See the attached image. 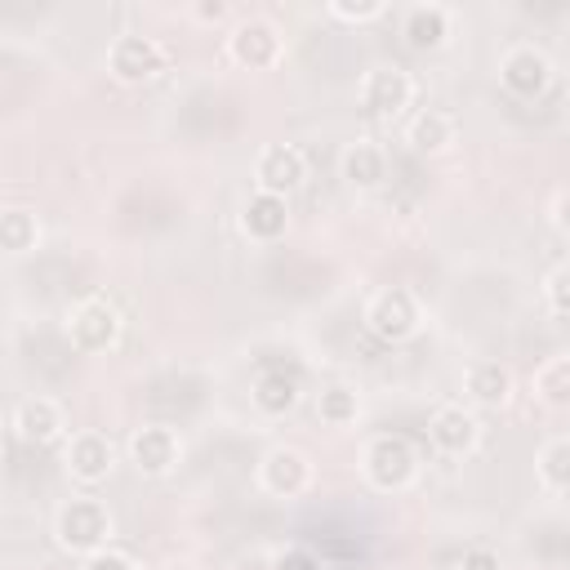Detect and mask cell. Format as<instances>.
I'll return each mask as SVG.
<instances>
[{"label":"cell","mask_w":570,"mask_h":570,"mask_svg":"<svg viewBox=\"0 0 570 570\" xmlns=\"http://www.w3.org/2000/svg\"><path fill=\"white\" fill-rule=\"evenodd\" d=\"M111 530H116V521H111L107 503L102 499H89V494L62 503L58 508V521H53L58 543L67 552H76V557H94V552L111 548Z\"/></svg>","instance_id":"1"},{"label":"cell","mask_w":570,"mask_h":570,"mask_svg":"<svg viewBox=\"0 0 570 570\" xmlns=\"http://www.w3.org/2000/svg\"><path fill=\"white\" fill-rule=\"evenodd\" d=\"M361 468H365V481H370L374 490L396 494V490H405V485L419 476V454H414V445H410L405 436L383 432V436H374V441L365 445Z\"/></svg>","instance_id":"2"},{"label":"cell","mask_w":570,"mask_h":570,"mask_svg":"<svg viewBox=\"0 0 570 570\" xmlns=\"http://www.w3.org/2000/svg\"><path fill=\"white\" fill-rule=\"evenodd\" d=\"M120 330H125L120 307H116L111 298H102V294L80 298V303L71 307V316H67V338H71L80 352H107V347H116Z\"/></svg>","instance_id":"3"},{"label":"cell","mask_w":570,"mask_h":570,"mask_svg":"<svg viewBox=\"0 0 570 570\" xmlns=\"http://www.w3.org/2000/svg\"><path fill=\"white\" fill-rule=\"evenodd\" d=\"M169 67V49L151 36H116L107 49V71L120 85H147Z\"/></svg>","instance_id":"4"},{"label":"cell","mask_w":570,"mask_h":570,"mask_svg":"<svg viewBox=\"0 0 570 570\" xmlns=\"http://www.w3.org/2000/svg\"><path fill=\"white\" fill-rule=\"evenodd\" d=\"M419 303H414V294L410 289H401V285H387V289H379L370 303H365V325H370V334H379L383 343H405L414 330H419Z\"/></svg>","instance_id":"5"},{"label":"cell","mask_w":570,"mask_h":570,"mask_svg":"<svg viewBox=\"0 0 570 570\" xmlns=\"http://www.w3.org/2000/svg\"><path fill=\"white\" fill-rule=\"evenodd\" d=\"M62 459H67L71 481H80V485H98V481H107L111 468H116V445H111L107 432L80 428V432H67V441H62Z\"/></svg>","instance_id":"6"},{"label":"cell","mask_w":570,"mask_h":570,"mask_svg":"<svg viewBox=\"0 0 570 570\" xmlns=\"http://www.w3.org/2000/svg\"><path fill=\"white\" fill-rule=\"evenodd\" d=\"M281 49H285V40H281L276 22H267V18H240L232 27V36H227V58L240 62V67H249V71L276 67L281 62Z\"/></svg>","instance_id":"7"},{"label":"cell","mask_w":570,"mask_h":570,"mask_svg":"<svg viewBox=\"0 0 570 570\" xmlns=\"http://www.w3.org/2000/svg\"><path fill=\"white\" fill-rule=\"evenodd\" d=\"M499 85L512 98H539L552 85V58L534 45H512L499 58Z\"/></svg>","instance_id":"8"},{"label":"cell","mask_w":570,"mask_h":570,"mask_svg":"<svg viewBox=\"0 0 570 570\" xmlns=\"http://www.w3.org/2000/svg\"><path fill=\"white\" fill-rule=\"evenodd\" d=\"M303 178H307V160H303V151L294 142H267L258 151V160H254V183L267 196H281L285 200L289 191L303 187Z\"/></svg>","instance_id":"9"},{"label":"cell","mask_w":570,"mask_h":570,"mask_svg":"<svg viewBox=\"0 0 570 570\" xmlns=\"http://www.w3.org/2000/svg\"><path fill=\"white\" fill-rule=\"evenodd\" d=\"M361 107L374 116H401L414 102V80L401 67H370L361 76Z\"/></svg>","instance_id":"10"},{"label":"cell","mask_w":570,"mask_h":570,"mask_svg":"<svg viewBox=\"0 0 570 570\" xmlns=\"http://www.w3.org/2000/svg\"><path fill=\"white\" fill-rule=\"evenodd\" d=\"M67 414L53 396H27L18 410H13V436L22 445H58L67 441Z\"/></svg>","instance_id":"11"},{"label":"cell","mask_w":570,"mask_h":570,"mask_svg":"<svg viewBox=\"0 0 570 570\" xmlns=\"http://www.w3.org/2000/svg\"><path fill=\"white\" fill-rule=\"evenodd\" d=\"M428 441H432L436 454L463 459V454H472V450L481 445V423H476V414L463 410V405H441V410L428 419Z\"/></svg>","instance_id":"12"},{"label":"cell","mask_w":570,"mask_h":570,"mask_svg":"<svg viewBox=\"0 0 570 570\" xmlns=\"http://www.w3.org/2000/svg\"><path fill=\"white\" fill-rule=\"evenodd\" d=\"M307 481H312V463H307L303 450L276 445V450H267L263 463H258V485H263L267 494H276V499H294V494H303Z\"/></svg>","instance_id":"13"},{"label":"cell","mask_w":570,"mask_h":570,"mask_svg":"<svg viewBox=\"0 0 570 570\" xmlns=\"http://www.w3.org/2000/svg\"><path fill=\"white\" fill-rule=\"evenodd\" d=\"M178 454H183V445H178V432H174V428L151 423V428H138V432L129 436V459H134V468L147 472V476L174 472Z\"/></svg>","instance_id":"14"},{"label":"cell","mask_w":570,"mask_h":570,"mask_svg":"<svg viewBox=\"0 0 570 570\" xmlns=\"http://www.w3.org/2000/svg\"><path fill=\"white\" fill-rule=\"evenodd\" d=\"M450 27H454V9H445V4H414L405 13V22H401V36H405L410 49L432 53V49H441L450 40Z\"/></svg>","instance_id":"15"},{"label":"cell","mask_w":570,"mask_h":570,"mask_svg":"<svg viewBox=\"0 0 570 570\" xmlns=\"http://www.w3.org/2000/svg\"><path fill=\"white\" fill-rule=\"evenodd\" d=\"M285 223H289V209H285V200H281V196L254 191V196L240 205V232H245L249 240L272 245V240H281V236H285Z\"/></svg>","instance_id":"16"},{"label":"cell","mask_w":570,"mask_h":570,"mask_svg":"<svg viewBox=\"0 0 570 570\" xmlns=\"http://www.w3.org/2000/svg\"><path fill=\"white\" fill-rule=\"evenodd\" d=\"M405 138H410V147H414V151L436 156V151H445V147L454 142V116H450V111H441V107H423L419 116H410Z\"/></svg>","instance_id":"17"},{"label":"cell","mask_w":570,"mask_h":570,"mask_svg":"<svg viewBox=\"0 0 570 570\" xmlns=\"http://www.w3.org/2000/svg\"><path fill=\"white\" fill-rule=\"evenodd\" d=\"M463 387H468V396H472L476 405L499 410V405H508V396H512V370L499 365V361H476V365L468 370Z\"/></svg>","instance_id":"18"},{"label":"cell","mask_w":570,"mask_h":570,"mask_svg":"<svg viewBox=\"0 0 570 570\" xmlns=\"http://www.w3.org/2000/svg\"><path fill=\"white\" fill-rule=\"evenodd\" d=\"M343 178H347L352 187H361V191L383 187V178H387V156H383V147H379V142H352V147L343 151Z\"/></svg>","instance_id":"19"},{"label":"cell","mask_w":570,"mask_h":570,"mask_svg":"<svg viewBox=\"0 0 570 570\" xmlns=\"http://www.w3.org/2000/svg\"><path fill=\"white\" fill-rule=\"evenodd\" d=\"M534 476H539V485H543L552 499H566V490H570V441H566V436H552V441L539 450Z\"/></svg>","instance_id":"20"},{"label":"cell","mask_w":570,"mask_h":570,"mask_svg":"<svg viewBox=\"0 0 570 570\" xmlns=\"http://www.w3.org/2000/svg\"><path fill=\"white\" fill-rule=\"evenodd\" d=\"M254 405H258L263 414H272V419L289 414V410L298 405V379L285 374V370L258 374V383H254Z\"/></svg>","instance_id":"21"},{"label":"cell","mask_w":570,"mask_h":570,"mask_svg":"<svg viewBox=\"0 0 570 570\" xmlns=\"http://www.w3.org/2000/svg\"><path fill=\"white\" fill-rule=\"evenodd\" d=\"M534 396L548 405V410H561L570 401V356H548L539 370H534Z\"/></svg>","instance_id":"22"},{"label":"cell","mask_w":570,"mask_h":570,"mask_svg":"<svg viewBox=\"0 0 570 570\" xmlns=\"http://www.w3.org/2000/svg\"><path fill=\"white\" fill-rule=\"evenodd\" d=\"M40 240V223L31 209H0V254H27Z\"/></svg>","instance_id":"23"},{"label":"cell","mask_w":570,"mask_h":570,"mask_svg":"<svg viewBox=\"0 0 570 570\" xmlns=\"http://www.w3.org/2000/svg\"><path fill=\"white\" fill-rule=\"evenodd\" d=\"M316 414H321L330 428H347V423H356V414H361V396H356L352 387L334 383V387H325V392H321Z\"/></svg>","instance_id":"24"},{"label":"cell","mask_w":570,"mask_h":570,"mask_svg":"<svg viewBox=\"0 0 570 570\" xmlns=\"http://www.w3.org/2000/svg\"><path fill=\"white\" fill-rule=\"evenodd\" d=\"M570 281V272H566V263H557L552 272H548V281H543V298H548V312H552V321H566L570 316V298H566V285Z\"/></svg>","instance_id":"25"},{"label":"cell","mask_w":570,"mask_h":570,"mask_svg":"<svg viewBox=\"0 0 570 570\" xmlns=\"http://www.w3.org/2000/svg\"><path fill=\"white\" fill-rule=\"evenodd\" d=\"M80 570H138V561H134V557H125V552H116V548H102V552L85 557V561H80Z\"/></svg>","instance_id":"26"},{"label":"cell","mask_w":570,"mask_h":570,"mask_svg":"<svg viewBox=\"0 0 570 570\" xmlns=\"http://www.w3.org/2000/svg\"><path fill=\"white\" fill-rule=\"evenodd\" d=\"M330 13L343 18V22H374V18H383V4H343V0H334Z\"/></svg>","instance_id":"27"},{"label":"cell","mask_w":570,"mask_h":570,"mask_svg":"<svg viewBox=\"0 0 570 570\" xmlns=\"http://www.w3.org/2000/svg\"><path fill=\"white\" fill-rule=\"evenodd\" d=\"M276 570H321V561L307 548H289V552L276 557Z\"/></svg>","instance_id":"28"},{"label":"cell","mask_w":570,"mask_h":570,"mask_svg":"<svg viewBox=\"0 0 570 570\" xmlns=\"http://www.w3.org/2000/svg\"><path fill=\"white\" fill-rule=\"evenodd\" d=\"M459 570H503V561L490 548H468L463 561H459Z\"/></svg>","instance_id":"29"},{"label":"cell","mask_w":570,"mask_h":570,"mask_svg":"<svg viewBox=\"0 0 570 570\" xmlns=\"http://www.w3.org/2000/svg\"><path fill=\"white\" fill-rule=\"evenodd\" d=\"M561 205H566V191H557V200H552V227H557V232H566V218H561Z\"/></svg>","instance_id":"30"},{"label":"cell","mask_w":570,"mask_h":570,"mask_svg":"<svg viewBox=\"0 0 570 570\" xmlns=\"http://www.w3.org/2000/svg\"><path fill=\"white\" fill-rule=\"evenodd\" d=\"M174 570H191V566H174Z\"/></svg>","instance_id":"31"}]
</instances>
